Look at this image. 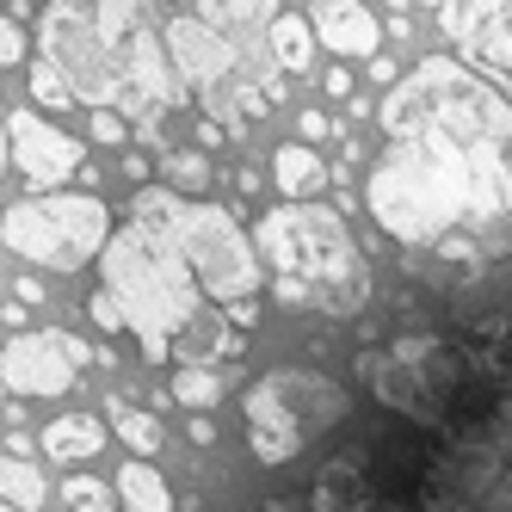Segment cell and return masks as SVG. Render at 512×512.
I'll list each match as a JSON object with an SVG mask.
<instances>
[{
	"instance_id": "4316f807",
	"label": "cell",
	"mask_w": 512,
	"mask_h": 512,
	"mask_svg": "<svg viewBox=\"0 0 512 512\" xmlns=\"http://www.w3.org/2000/svg\"><path fill=\"white\" fill-rule=\"evenodd\" d=\"M31 93H38V105H50V112H68V105H75V93H68V81L56 75L50 62L31 68Z\"/></svg>"
},
{
	"instance_id": "5bb4252c",
	"label": "cell",
	"mask_w": 512,
	"mask_h": 512,
	"mask_svg": "<svg viewBox=\"0 0 512 512\" xmlns=\"http://www.w3.org/2000/svg\"><path fill=\"white\" fill-rule=\"evenodd\" d=\"M309 31L321 38V50H334V56H377V44H383V25L364 0H315Z\"/></svg>"
},
{
	"instance_id": "7402d4cb",
	"label": "cell",
	"mask_w": 512,
	"mask_h": 512,
	"mask_svg": "<svg viewBox=\"0 0 512 512\" xmlns=\"http://www.w3.org/2000/svg\"><path fill=\"white\" fill-rule=\"evenodd\" d=\"M167 395L204 414V408H216V395H223V377H216V371H204V364H186V371H173Z\"/></svg>"
},
{
	"instance_id": "277c9868",
	"label": "cell",
	"mask_w": 512,
	"mask_h": 512,
	"mask_svg": "<svg viewBox=\"0 0 512 512\" xmlns=\"http://www.w3.org/2000/svg\"><path fill=\"white\" fill-rule=\"evenodd\" d=\"M260 247L278 272L272 297L303 309V303H321L334 315H352L371 297V266L352 253V235L340 223V210L327 204H309V198H290L278 210L260 216Z\"/></svg>"
},
{
	"instance_id": "1f68e13d",
	"label": "cell",
	"mask_w": 512,
	"mask_h": 512,
	"mask_svg": "<svg viewBox=\"0 0 512 512\" xmlns=\"http://www.w3.org/2000/svg\"><path fill=\"white\" fill-rule=\"evenodd\" d=\"M13 303H25V309L44 303V284H38V278H19V284H13Z\"/></svg>"
},
{
	"instance_id": "5b68a950",
	"label": "cell",
	"mask_w": 512,
	"mask_h": 512,
	"mask_svg": "<svg viewBox=\"0 0 512 512\" xmlns=\"http://www.w3.org/2000/svg\"><path fill=\"white\" fill-rule=\"evenodd\" d=\"M136 216H149V223L167 229V241L186 253V266H192L204 297H216V303H253L260 297V278H266L260 253L247 247V235H241V223L229 210L186 204L167 186H142L136 192Z\"/></svg>"
},
{
	"instance_id": "f1b7e54d",
	"label": "cell",
	"mask_w": 512,
	"mask_h": 512,
	"mask_svg": "<svg viewBox=\"0 0 512 512\" xmlns=\"http://www.w3.org/2000/svg\"><path fill=\"white\" fill-rule=\"evenodd\" d=\"M87 309H93V321L105 327V334H118V327H124V309L112 303V290H105V284H99L93 297H87Z\"/></svg>"
},
{
	"instance_id": "83f0119b",
	"label": "cell",
	"mask_w": 512,
	"mask_h": 512,
	"mask_svg": "<svg viewBox=\"0 0 512 512\" xmlns=\"http://www.w3.org/2000/svg\"><path fill=\"white\" fill-rule=\"evenodd\" d=\"M19 62H25V25L0 19V68H19Z\"/></svg>"
},
{
	"instance_id": "d6a6232c",
	"label": "cell",
	"mask_w": 512,
	"mask_h": 512,
	"mask_svg": "<svg viewBox=\"0 0 512 512\" xmlns=\"http://www.w3.org/2000/svg\"><path fill=\"white\" fill-rule=\"evenodd\" d=\"M327 93H334V99H346L352 93V75H346V68H327V81H321Z\"/></svg>"
},
{
	"instance_id": "ab89813d",
	"label": "cell",
	"mask_w": 512,
	"mask_h": 512,
	"mask_svg": "<svg viewBox=\"0 0 512 512\" xmlns=\"http://www.w3.org/2000/svg\"><path fill=\"white\" fill-rule=\"evenodd\" d=\"M0 389H7V383H0Z\"/></svg>"
},
{
	"instance_id": "6da1fadb",
	"label": "cell",
	"mask_w": 512,
	"mask_h": 512,
	"mask_svg": "<svg viewBox=\"0 0 512 512\" xmlns=\"http://www.w3.org/2000/svg\"><path fill=\"white\" fill-rule=\"evenodd\" d=\"M389 155L364 179V204L395 241H438L482 216H506L512 105L451 56H426L383 99Z\"/></svg>"
},
{
	"instance_id": "d590c367",
	"label": "cell",
	"mask_w": 512,
	"mask_h": 512,
	"mask_svg": "<svg viewBox=\"0 0 512 512\" xmlns=\"http://www.w3.org/2000/svg\"><path fill=\"white\" fill-rule=\"evenodd\" d=\"M0 173H7V124H0Z\"/></svg>"
},
{
	"instance_id": "30bf717a",
	"label": "cell",
	"mask_w": 512,
	"mask_h": 512,
	"mask_svg": "<svg viewBox=\"0 0 512 512\" xmlns=\"http://www.w3.org/2000/svg\"><path fill=\"white\" fill-rule=\"evenodd\" d=\"M161 50H167V62H173V75L192 81V87L210 99V112H229L235 75H241V50H235V38H223L216 25H204V19L192 13V19H167Z\"/></svg>"
},
{
	"instance_id": "4fadbf2b",
	"label": "cell",
	"mask_w": 512,
	"mask_h": 512,
	"mask_svg": "<svg viewBox=\"0 0 512 512\" xmlns=\"http://www.w3.org/2000/svg\"><path fill=\"white\" fill-rule=\"evenodd\" d=\"M7 161H19V173L31 186L50 192L81 167V142L68 130H56L50 118H38V112H13L7 118Z\"/></svg>"
},
{
	"instance_id": "836d02e7",
	"label": "cell",
	"mask_w": 512,
	"mask_h": 512,
	"mask_svg": "<svg viewBox=\"0 0 512 512\" xmlns=\"http://www.w3.org/2000/svg\"><path fill=\"white\" fill-rule=\"evenodd\" d=\"M321 136H327V118L309 105V112H303V142H321Z\"/></svg>"
},
{
	"instance_id": "3957f363",
	"label": "cell",
	"mask_w": 512,
	"mask_h": 512,
	"mask_svg": "<svg viewBox=\"0 0 512 512\" xmlns=\"http://www.w3.org/2000/svg\"><path fill=\"white\" fill-rule=\"evenodd\" d=\"M99 272H105L112 303L124 309V327L142 340V358L167 364V352H179V334H186L204 309V290L186 266V253L167 241L161 223L130 216L118 235H105Z\"/></svg>"
},
{
	"instance_id": "8992f818",
	"label": "cell",
	"mask_w": 512,
	"mask_h": 512,
	"mask_svg": "<svg viewBox=\"0 0 512 512\" xmlns=\"http://www.w3.org/2000/svg\"><path fill=\"white\" fill-rule=\"evenodd\" d=\"M463 371H469V358L432 334H401L389 346L358 352V377L371 383V395L389 414H401L408 426H426V432L445 420Z\"/></svg>"
},
{
	"instance_id": "2e32d148",
	"label": "cell",
	"mask_w": 512,
	"mask_h": 512,
	"mask_svg": "<svg viewBox=\"0 0 512 512\" xmlns=\"http://www.w3.org/2000/svg\"><path fill=\"white\" fill-rule=\"evenodd\" d=\"M118 506L124 512H173V494H167V475L149 463V457H136L118 469Z\"/></svg>"
},
{
	"instance_id": "9a60e30c",
	"label": "cell",
	"mask_w": 512,
	"mask_h": 512,
	"mask_svg": "<svg viewBox=\"0 0 512 512\" xmlns=\"http://www.w3.org/2000/svg\"><path fill=\"white\" fill-rule=\"evenodd\" d=\"M198 19L216 25L223 38L253 44V38L266 31V19H272V0H198Z\"/></svg>"
},
{
	"instance_id": "9c48e42d",
	"label": "cell",
	"mask_w": 512,
	"mask_h": 512,
	"mask_svg": "<svg viewBox=\"0 0 512 512\" xmlns=\"http://www.w3.org/2000/svg\"><path fill=\"white\" fill-rule=\"evenodd\" d=\"M44 62L68 81V93L87 105L118 99V56L105 44V31L93 25L87 0H50L44 7Z\"/></svg>"
},
{
	"instance_id": "74e56055",
	"label": "cell",
	"mask_w": 512,
	"mask_h": 512,
	"mask_svg": "<svg viewBox=\"0 0 512 512\" xmlns=\"http://www.w3.org/2000/svg\"><path fill=\"white\" fill-rule=\"evenodd\" d=\"M432 7H445V0H432Z\"/></svg>"
},
{
	"instance_id": "f35d334b",
	"label": "cell",
	"mask_w": 512,
	"mask_h": 512,
	"mask_svg": "<svg viewBox=\"0 0 512 512\" xmlns=\"http://www.w3.org/2000/svg\"><path fill=\"white\" fill-rule=\"evenodd\" d=\"M506 105H512V93H506Z\"/></svg>"
},
{
	"instance_id": "e0dca14e",
	"label": "cell",
	"mask_w": 512,
	"mask_h": 512,
	"mask_svg": "<svg viewBox=\"0 0 512 512\" xmlns=\"http://www.w3.org/2000/svg\"><path fill=\"white\" fill-rule=\"evenodd\" d=\"M44 451H50V457H62V463H87V457H99V451H105V426H99V420H87V414L50 420V426H44Z\"/></svg>"
},
{
	"instance_id": "7a4b0ae2",
	"label": "cell",
	"mask_w": 512,
	"mask_h": 512,
	"mask_svg": "<svg viewBox=\"0 0 512 512\" xmlns=\"http://www.w3.org/2000/svg\"><path fill=\"white\" fill-rule=\"evenodd\" d=\"M352 512H512V358L463 371L408 482L358 488Z\"/></svg>"
},
{
	"instance_id": "ba28073f",
	"label": "cell",
	"mask_w": 512,
	"mask_h": 512,
	"mask_svg": "<svg viewBox=\"0 0 512 512\" xmlns=\"http://www.w3.org/2000/svg\"><path fill=\"white\" fill-rule=\"evenodd\" d=\"M105 235H112V210H105V198H75V192L19 198L7 216H0V241H7L19 260L44 266V272L93 266Z\"/></svg>"
},
{
	"instance_id": "ac0fdd59",
	"label": "cell",
	"mask_w": 512,
	"mask_h": 512,
	"mask_svg": "<svg viewBox=\"0 0 512 512\" xmlns=\"http://www.w3.org/2000/svg\"><path fill=\"white\" fill-rule=\"evenodd\" d=\"M272 179H278V192H284V198H315V192L327 186V167H321L315 149L290 142V149H278V161H272Z\"/></svg>"
},
{
	"instance_id": "ffe728a7",
	"label": "cell",
	"mask_w": 512,
	"mask_h": 512,
	"mask_svg": "<svg viewBox=\"0 0 512 512\" xmlns=\"http://www.w3.org/2000/svg\"><path fill=\"white\" fill-rule=\"evenodd\" d=\"M266 50H272V62L278 68H309L315 62V31H309V19H272V38H266Z\"/></svg>"
},
{
	"instance_id": "7c38bea8",
	"label": "cell",
	"mask_w": 512,
	"mask_h": 512,
	"mask_svg": "<svg viewBox=\"0 0 512 512\" xmlns=\"http://www.w3.org/2000/svg\"><path fill=\"white\" fill-rule=\"evenodd\" d=\"M112 56H118V105L124 112L155 118V112H167V105L179 99V75L167 68V50H161V38L149 25L124 31V38L112 44Z\"/></svg>"
},
{
	"instance_id": "52a82bcc",
	"label": "cell",
	"mask_w": 512,
	"mask_h": 512,
	"mask_svg": "<svg viewBox=\"0 0 512 512\" xmlns=\"http://www.w3.org/2000/svg\"><path fill=\"white\" fill-rule=\"evenodd\" d=\"M352 414V395L315 371H266L247 389V445L260 463H290L309 432H327Z\"/></svg>"
},
{
	"instance_id": "d4e9b609",
	"label": "cell",
	"mask_w": 512,
	"mask_h": 512,
	"mask_svg": "<svg viewBox=\"0 0 512 512\" xmlns=\"http://www.w3.org/2000/svg\"><path fill=\"white\" fill-rule=\"evenodd\" d=\"M62 494H68V512H118V488L93 482V475H75Z\"/></svg>"
},
{
	"instance_id": "44dd1931",
	"label": "cell",
	"mask_w": 512,
	"mask_h": 512,
	"mask_svg": "<svg viewBox=\"0 0 512 512\" xmlns=\"http://www.w3.org/2000/svg\"><path fill=\"white\" fill-rule=\"evenodd\" d=\"M438 19H445V38L469 50L475 31H482L488 19H500V0H445V7H438Z\"/></svg>"
},
{
	"instance_id": "cb8c5ba5",
	"label": "cell",
	"mask_w": 512,
	"mask_h": 512,
	"mask_svg": "<svg viewBox=\"0 0 512 512\" xmlns=\"http://www.w3.org/2000/svg\"><path fill=\"white\" fill-rule=\"evenodd\" d=\"M469 50L482 56V62H494L500 75H512V25H506V19H488L482 31H475V44H469Z\"/></svg>"
},
{
	"instance_id": "f546056e",
	"label": "cell",
	"mask_w": 512,
	"mask_h": 512,
	"mask_svg": "<svg viewBox=\"0 0 512 512\" xmlns=\"http://www.w3.org/2000/svg\"><path fill=\"white\" fill-rule=\"evenodd\" d=\"M93 136H99V142H124V112H112V105H93Z\"/></svg>"
},
{
	"instance_id": "8d00e7d4",
	"label": "cell",
	"mask_w": 512,
	"mask_h": 512,
	"mask_svg": "<svg viewBox=\"0 0 512 512\" xmlns=\"http://www.w3.org/2000/svg\"><path fill=\"white\" fill-rule=\"evenodd\" d=\"M0 512H13V506H7V500H0Z\"/></svg>"
},
{
	"instance_id": "603a6c76",
	"label": "cell",
	"mask_w": 512,
	"mask_h": 512,
	"mask_svg": "<svg viewBox=\"0 0 512 512\" xmlns=\"http://www.w3.org/2000/svg\"><path fill=\"white\" fill-rule=\"evenodd\" d=\"M112 426H118V445H130L136 457H155V451H161V420H155V414L112 408Z\"/></svg>"
},
{
	"instance_id": "e575fe53",
	"label": "cell",
	"mask_w": 512,
	"mask_h": 512,
	"mask_svg": "<svg viewBox=\"0 0 512 512\" xmlns=\"http://www.w3.org/2000/svg\"><path fill=\"white\" fill-rule=\"evenodd\" d=\"M210 438H216V426H210V420L198 414V420H192V445H210Z\"/></svg>"
},
{
	"instance_id": "4dcf8cb0",
	"label": "cell",
	"mask_w": 512,
	"mask_h": 512,
	"mask_svg": "<svg viewBox=\"0 0 512 512\" xmlns=\"http://www.w3.org/2000/svg\"><path fill=\"white\" fill-rule=\"evenodd\" d=\"M364 62H371V81H377V87H395V81H401L389 56H364Z\"/></svg>"
},
{
	"instance_id": "d6986e66",
	"label": "cell",
	"mask_w": 512,
	"mask_h": 512,
	"mask_svg": "<svg viewBox=\"0 0 512 512\" xmlns=\"http://www.w3.org/2000/svg\"><path fill=\"white\" fill-rule=\"evenodd\" d=\"M0 500H7L13 512H38V506L50 500L38 463H25L19 451H13V457H0Z\"/></svg>"
},
{
	"instance_id": "8fae6325",
	"label": "cell",
	"mask_w": 512,
	"mask_h": 512,
	"mask_svg": "<svg viewBox=\"0 0 512 512\" xmlns=\"http://www.w3.org/2000/svg\"><path fill=\"white\" fill-rule=\"evenodd\" d=\"M93 364V346L68 327H38V334H19L0 352V383L19 395H62L81 371Z\"/></svg>"
},
{
	"instance_id": "484cf974",
	"label": "cell",
	"mask_w": 512,
	"mask_h": 512,
	"mask_svg": "<svg viewBox=\"0 0 512 512\" xmlns=\"http://www.w3.org/2000/svg\"><path fill=\"white\" fill-rule=\"evenodd\" d=\"M167 179L179 192H204L210 186V161L198 155V149H186V155H167Z\"/></svg>"
}]
</instances>
